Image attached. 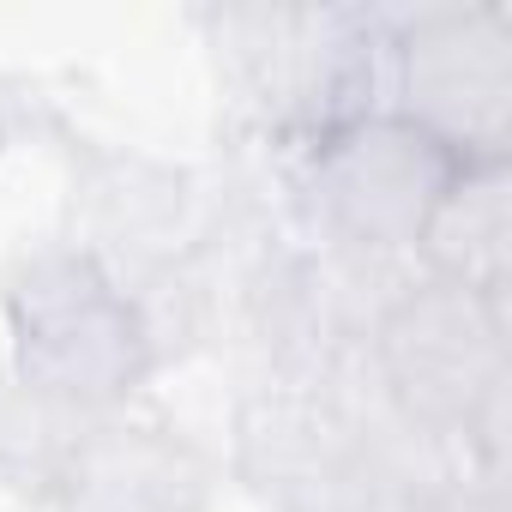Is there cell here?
I'll return each mask as SVG.
<instances>
[{
    "label": "cell",
    "instance_id": "obj_1",
    "mask_svg": "<svg viewBox=\"0 0 512 512\" xmlns=\"http://www.w3.org/2000/svg\"><path fill=\"white\" fill-rule=\"evenodd\" d=\"M13 338L25 356V374L43 398L61 410H109L133 380L145 374L151 332L133 308V296L103 272L85 247H43L25 253L7 284Z\"/></svg>",
    "mask_w": 512,
    "mask_h": 512
},
{
    "label": "cell",
    "instance_id": "obj_2",
    "mask_svg": "<svg viewBox=\"0 0 512 512\" xmlns=\"http://www.w3.org/2000/svg\"><path fill=\"white\" fill-rule=\"evenodd\" d=\"M458 151H446L416 121H374L332 145L320 163V193L332 217L362 241L416 235L452 193Z\"/></svg>",
    "mask_w": 512,
    "mask_h": 512
},
{
    "label": "cell",
    "instance_id": "obj_3",
    "mask_svg": "<svg viewBox=\"0 0 512 512\" xmlns=\"http://www.w3.org/2000/svg\"><path fill=\"white\" fill-rule=\"evenodd\" d=\"M61 512H199L205 464L187 440L145 422H91L55 470Z\"/></svg>",
    "mask_w": 512,
    "mask_h": 512
}]
</instances>
